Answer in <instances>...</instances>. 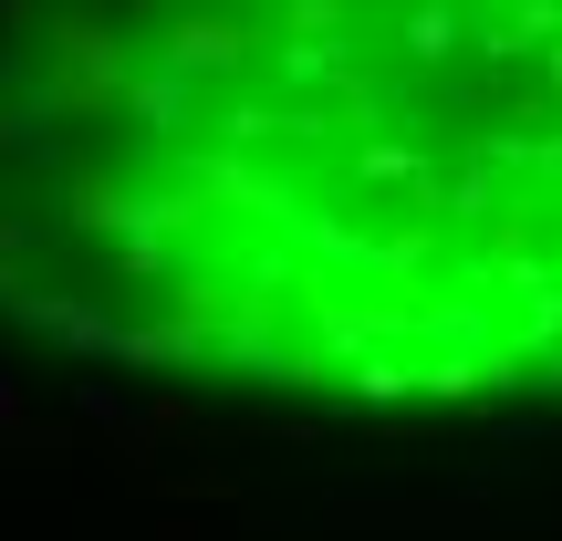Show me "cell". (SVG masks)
Returning a JSON list of instances; mask_svg holds the SVG:
<instances>
[{
  "label": "cell",
  "mask_w": 562,
  "mask_h": 541,
  "mask_svg": "<svg viewBox=\"0 0 562 541\" xmlns=\"http://www.w3.org/2000/svg\"><path fill=\"white\" fill-rule=\"evenodd\" d=\"M0 229L74 323L302 396L562 385V0H63Z\"/></svg>",
  "instance_id": "cell-1"
}]
</instances>
